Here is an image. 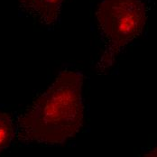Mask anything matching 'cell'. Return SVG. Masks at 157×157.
<instances>
[{"label":"cell","mask_w":157,"mask_h":157,"mask_svg":"<svg viewBox=\"0 0 157 157\" xmlns=\"http://www.w3.org/2000/svg\"><path fill=\"white\" fill-rule=\"evenodd\" d=\"M82 85L81 72L62 71L50 88L20 117L19 138L25 142L56 145L73 137L84 119Z\"/></svg>","instance_id":"cell-1"},{"label":"cell","mask_w":157,"mask_h":157,"mask_svg":"<svg viewBox=\"0 0 157 157\" xmlns=\"http://www.w3.org/2000/svg\"><path fill=\"white\" fill-rule=\"evenodd\" d=\"M96 16L107 43L98 64L103 70L110 67L115 56L141 33L146 12L141 0H103Z\"/></svg>","instance_id":"cell-2"},{"label":"cell","mask_w":157,"mask_h":157,"mask_svg":"<svg viewBox=\"0 0 157 157\" xmlns=\"http://www.w3.org/2000/svg\"><path fill=\"white\" fill-rule=\"evenodd\" d=\"M21 9L44 25L55 23L61 13L63 0H18Z\"/></svg>","instance_id":"cell-3"},{"label":"cell","mask_w":157,"mask_h":157,"mask_svg":"<svg viewBox=\"0 0 157 157\" xmlns=\"http://www.w3.org/2000/svg\"><path fill=\"white\" fill-rule=\"evenodd\" d=\"M14 135L15 126L11 117L0 111V153L10 145Z\"/></svg>","instance_id":"cell-4"},{"label":"cell","mask_w":157,"mask_h":157,"mask_svg":"<svg viewBox=\"0 0 157 157\" xmlns=\"http://www.w3.org/2000/svg\"><path fill=\"white\" fill-rule=\"evenodd\" d=\"M144 157H157V147L151 150L149 153H147Z\"/></svg>","instance_id":"cell-5"}]
</instances>
